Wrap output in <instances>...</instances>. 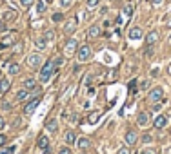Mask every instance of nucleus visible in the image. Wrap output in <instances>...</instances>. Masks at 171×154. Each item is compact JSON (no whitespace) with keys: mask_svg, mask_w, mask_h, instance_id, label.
Masks as SVG:
<instances>
[{"mask_svg":"<svg viewBox=\"0 0 171 154\" xmlns=\"http://www.w3.org/2000/svg\"><path fill=\"white\" fill-rule=\"evenodd\" d=\"M53 72H55V63H53V58H51V60H47L42 65V71H40V82L47 83L49 80H51Z\"/></svg>","mask_w":171,"mask_h":154,"instance_id":"obj_1","label":"nucleus"},{"mask_svg":"<svg viewBox=\"0 0 171 154\" xmlns=\"http://www.w3.org/2000/svg\"><path fill=\"white\" fill-rule=\"evenodd\" d=\"M91 47L87 45V44H84V45H80L78 49H76V60L80 62V63H84V62H87L89 58H91Z\"/></svg>","mask_w":171,"mask_h":154,"instance_id":"obj_2","label":"nucleus"},{"mask_svg":"<svg viewBox=\"0 0 171 154\" xmlns=\"http://www.w3.org/2000/svg\"><path fill=\"white\" fill-rule=\"evenodd\" d=\"M40 102H42V98L40 96H37V98H33V100H27V103L24 105V114H33L35 111H37V107L40 105Z\"/></svg>","mask_w":171,"mask_h":154,"instance_id":"obj_3","label":"nucleus"},{"mask_svg":"<svg viewBox=\"0 0 171 154\" xmlns=\"http://www.w3.org/2000/svg\"><path fill=\"white\" fill-rule=\"evenodd\" d=\"M27 65L31 67V69H38L40 65H42V56L38 54V53H33V54H29L27 56Z\"/></svg>","mask_w":171,"mask_h":154,"instance_id":"obj_4","label":"nucleus"},{"mask_svg":"<svg viewBox=\"0 0 171 154\" xmlns=\"http://www.w3.org/2000/svg\"><path fill=\"white\" fill-rule=\"evenodd\" d=\"M137 123L140 127H148L151 123V113L149 111H140L139 116H137Z\"/></svg>","mask_w":171,"mask_h":154,"instance_id":"obj_5","label":"nucleus"},{"mask_svg":"<svg viewBox=\"0 0 171 154\" xmlns=\"http://www.w3.org/2000/svg\"><path fill=\"white\" fill-rule=\"evenodd\" d=\"M124 140H126V143L131 147V145L137 143V140H139V134H137V131H133V129H129L128 133H126V136H124Z\"/></svg>","mask_w":171,"mask_h":154,"instance_id":"obj_6","label":"nucleus"},{"mask_svg":"<svg viewBox=\"0 0 171 154\" xmlns=\"http://www.w3.org/2000/svg\"><path fill=\"white\" fill-rule=\"evenodd\" d=\"M76 49H78V42H76L75 38L66 42V47H64L66 54H73V53H76Z\"/></svg>","mask_w":171,"mask_h":154,"instance_id":"obj_7","label":"nucleus"},{"mask_svg":"<svg viewBox=\"0 0 171 154\" xmlns=\"http://www.w3.org/2000/svg\"><path fill=\"white\" fill-rule=\"evenodd\" d=\"M162 94H164L162 87H153V89L149 91V100H151L153 103H155V102H159V100L162 98Z\"/></svg>","mask_w":171,"mask_h":154,"instance_id":"obj_8","label":"nucleus"},{"mask_svg":"<svg viewBox=\"0 0 171 154\" xmlns=\"http://www.w3.org/2000/svg\"><path fill=\"white\" fill-rule=\"evenodd\" d=\"M160 38V35H159V31H151L146 35V45H155L157 42Z\"/></svg>","mask_w":171,"mask_h":154,"instance_id":"obj_9","label":"nucleus"},{"mask_svg":"<svg viewBox=\"0 0 171 154\" xmlns=\"http://www.w3.org/2000/svg\"><path fill=\"white\" fill-rule=\"evenodd\" d=\"M128 36L131 38V40H140L142 36H144V33H142V29L140 27H131L128 33Z\"/></svg>","mask_w":171,"mask_h":154,"instance_id":"obj_10","label":"nucleus"},{"mask_svg":"<svg viewBox=\"0 0 171 154\" xmlns=\"http://www.w3.org/2000/svg\"><path fill=\"white\" fill-rule=\"evenodd\" d=\"M166 123H168V118H166L164 114H159V116L153 120V127H155V129H162V127H166Z\"/></svg>","mask_w":171,"mask_h":154,"instance_id":"obj_11","label":"nucleus"},{"mask_svg":"<svg viewBox=\"0 0 171 154\" xmlns=\"http://www.w3.org/2000/svg\"><path fill=\"white\" fill-rule=\"evenodd\" d=\"M76 147H78L80 151H87V149L91 147V142H89V138H86V136L78 138V140H76Z\"/></svg>","mask_w":171,"mask_h":154,"instance_id":"obj_12","label":"nucleus"},{"mask_svg":"<svg viewBox=\"0 0 171 154\" xmlns=\"http://www.w3.org/2000/svg\"><path fill=\"white\" fill-rule=\"evenodd\" d=\"M46 129H47L49 133L56 134V131H58V122H56V118H49V120L46 122Z\"/></svg>","mask_w":171,"mask_h":154,"instance_id":"obj_13","label":"nucleus"},{"mask_svg":"<svg viewBox=\"0 0 171 154\" xmlns=\"http://www.w3.org/2000/svg\"><path fill=\"white\" fill-rule=\"evenodd\" d=\"M64 140H66V143H67V145H75L78 138H76L75 131H67V133L64 134Z\"/></svg>","mask_w":171,"mask_h":154,"instance_id":"obj_14","label":"nucleus"},{"mask_svg":"<svg viewBox=\"0 0 171 154\" xmlns=\"http://www.w3.org/2000/svg\"><path fill=\"white\" fill-rule=\"evenodd\" d=\"M18 18V13L15 9H7L6 13H4V22H13Z\"/></svg>","mask_w":171,"mask_h":154,"instance_id":"obj_15","label":"nucleus"},{"mask_svg":"<svg viewBox=\"0 0 171 154\" xmlns=\"http://www.w3.org/2000/svg\"><path fill=\"white\" fill-rule=\"evenodd\" d=\"M100 116H102L100 111H93V113H89V116H87V123H89V125H95V123L100 120Z\"/></svg>","mask_w":171,"mask_h":154,"instance_id":"obj_16","label":"nucleus"},{"mask_svg":"<svg viewBox=\"0 0 171 154\" xmlns=\"http://www.w3.org/2000/svg\"><path fill=\"white\" fill-rule=\"evenodd\" d=\"M98 35H100V26H96V24L87 29V38H96Z\"/></svg>","mask_w":171,"mask_h":154,"instance_id":"obj_17","label":"nucleus"},{"mask_svg":"<svg viewBox=\"0 0 171 154\" xmlns=\"http://www.w3.org/2000/svg\"><path fill=\"white\" fill-rule=\"evenodd\" d=\"M9 87H11V82L7 78H0V92H2V94L9 91Z\"/></svg>","mask_w":171,"mask_h":154,"instance_id":"obj_18","label":"nucleus"},{"mask_svg":"<svg viewBox=\"0 0 171 154\" xmlns=\"http://www.w3.org/2000/svg\"><path fill=\"white\" fill-rule=\"evenodd\" d=\"M37 145H38V149H46L47 145H49V140H47V136H38V140H37Z\"/></svg>","mask_w":171,"mask_h":154,"instance_id":"obj_19","label":"nucleus"},{"mask_svg":"<svg viewBox=\"0 0 171 154\" xmlns=\"http://www.w3.org/2000/svg\"><path fill=\"white\" fill-rule=\"evenodd\" d=\"M76 29V20H71V22H67L64 26V33L66 35H69V33H73V31Z\"/></svg>","mask_w":171,"mask_h":154,"instance_id":"obj_20","label":"nucleus"},{"mask_svg":"<svg viewBox=\"0 0 171 154\" xmlns=\"http://www.w3.org/2000/svg\"><path fill=\"white\" fill-rule=\"evenodd\" d=\"M29 96H31V94H29V91H26V89H22V91H18V92H17V100H18V102L29 100Z\"/></svg>","mask_w":171,"mask_h":154,"instance_id":"obj_21","label":"nucleus"},{"mask_svg":"<svg viewBox=\"0 0 171 154\" xmlns=\"http://www.w3.org/2000/svg\"><path fill=\"white\" fill-rule=\"evenodd\" d=\"M7 71H9L11 76H13V74H18V72H20V65H18V63H9V65H7Z\"/></svg>","mask_w":171,"mask_h":154,"instance_id":"obj_22","label":"nucleus"},{"mask_svg":"<svg viewBox=\"0 0 171 154\" xmlns=\"http://www.w3.org/2000/svg\"><path fill=\"white\" fill-rule=\"evenodd\" d=\"M17 147L15 145H7V147H0V154H15Z\"/></svg>","mask_w":171,"mask_h":154,"instance_id":"obj_23","label":"nucleus"},{"mask_svg":"<svg viewBox=\"0 0 171 154\" xmlns=\"http://www.w3.org/2000/svg\"><path fill=\"white\" fill-rule=\"evenodd\" d=\"M35 45H37V49H46V45H47V40H46V38H37V40H35Z\"/></svg>","mask_w":171,"mask_h":154,"instance_id":"obj_24","label":"nucleus"},{"mask_svg":"<svg viewBox=\"0 0 171 154\" xmlns=\"http://www.w3.org/2000/svg\"><path fill=\"white\" fill-rule=\"evenodd\" d=\"M11 42H13V36H6V38H4V40L0 42V49H6V47H7V45H9Z\"/></svg>","mask_w":171,"mask_h":154,"instance_id":"obj_25","label":"nucleus"},{"mask_svg":"<svg viewBox=\"0 0 171 154\" xmlns=\"http://www.w3.org/2000/svg\"><path fill=\"white\" fill-rule=\"evenodd\" d=\"M24 87H26L27 91H31L33 87H35V80H33V78H26V80H24Z\"/></svg>","mask_w":171,"mask_h":154,"instance_id":"obj_26","label":"nucleus"},{"mask_svg":"<svg viewBox=\"0 0 171 154\" xmlns=\"http://www.w3.org/2000/svg\"><path fill=\"white\" fill-rule=\"evenodd\" d=\"M44 38H46V40H47V42H51V40H55V31H53V29L46 31V33H44Z\"/></svg>","mask_w":171,"mask_h":154,"instance_id":"obj_27","label":"nucleus"},{"mask_svg":"<svg viewBox=\"0 0 171 154\" xmlns=\"http://www.w3.org/2000/svg\"><path fill=\"white\" fill-rule=\"evenodd\" d=\"M124 15L131 18V15H133V4H128V6H124Z\"/></svg>","mask_w":171,"mask_h":154,"instance_id":"obj_28","label":"nucleus"},{"mask_svg":"<svg viewBox=\"0 0 171 154\" xmlns=\"http://www.w3.org/2000/svg\"><path fill=\"white\" fill-rule=\"evenodd\" d=\"M51 20H53L55 24H56V22H62V20H64V15H62V13H53Z\"/></svg>","mask_w":171,"mask_h":154,"instance_id":"obj_29","label":"nucleus"},{"mask_svg":"<svg viewBox=\"0 0 171 154\" xmlns=\"http://www.w3.org/2000/svg\"><path fill=\"white\" fill-rule=\"evenodd\" d=\"M33 4H35V0H20V6L22 7H26V9H29Z\"/></svg>","mask_w":171,"mask_h":154,"instance_id":"obj_30","label":"nucleus"},{"mask_svg":"<svg viewBox=\"0 0 171 154\" xmlns=\"http://www.w3.org/2000/svg\"><path fill=\"white\" fill-rule=\"evenodd\" d=\"M53 63H55V69L60 67V65L64 63V56H56V58H53Z\"/></svg>","mask_w":171,"mask_h":154,"instance_id":"obj_31","label":"nucleus"},{"mask_svg":"<svg viewBox=\"0 0 171 154\" xmlns=\"http://www.w3.org/2000/svg\"><path fill=\"white\" fill-rule=\"evenodd\" d=\"M128 89H129V92H133V94H135V92H137V80H131L129 85H128Z\"/></svg>","mask_w":171,"mask_h":154,"instance_id":"obj_32","label":"nucleus"},{"mask_svg":"<svg viewBox=\"0 0 171 154\" xmlns=\"http://www.w3.org/2000/svg\"><path fill=\"white\" fill-rule=\"evenodd\" d=\"M37 11L42 15L44 11H46V2H42V0H40V2H37Z\"/></svg>","mask_w":171,"mask_h":154,"instance_id":"obj_33","label":"nucleus"},{"mask_svg":"<svg viewBox=\"0 0 171 154\" xmlns=\"http://www.w3.org/2000/svg\"><path fill=\"white\" fill-rule=\"evenodd\" d=\"M86 4H87V7H89V9H93V7H96V6L100 4V0H87Z\"/></svg>","mask_w":171,"mask_h":154,"instance_id":"obj_34","label":"nucleus"},{"mask_svg":"<svg viewBox=\"0 0 171 154\" xmlns=\"http://www.w3.org/2000/svg\"><path fill=\"white\" fill-rule=\"evenodd\" d=\"M58 154H71V149H69L67 145H66V147H60V149H58Z\"/></svg>","mask_w":171,"mask_h":154,"instance_id":"obj_35","label":"nucleus"},{"mask_svg":"<svg viewBox=\"0 0 171 154\" xmlns=\"http://www.w3.org/2000/svg\"><path fill=\"white\" fill-rule=\"evenodd\" d=\"M117 154H131V149L129 147H120Z\"/></svg>","mask_w":171,"mask_h":154,"instance_id":"obj_36","label":"nucleus"},{"mask_svg":"<svg viewBox=\"0 0 171 154\" xmlns=\"http://www.w3.org/2000/svg\"><path fill=\"white\" fill-rule=\"evenodd\" d=\"M142 142H144V143H151V142H153V136H149V134H144V136H142Z\"/></svg>","mask_w":171,"mask_h":154,"instance_id":"obj_37","label":"nucleus"},{"mask_svg":"<svg viewBox=\"0 0 171 154\" xmlns=\"http://www.w3.org/2000/svg\"><path fill=\"white\" fill-rule=\"evenodd\" d=\"M71 4H73V0H60V6L62 7H69Z\"/></svg>","mask_w":171,"mask_h":154,"instance_id":"obj_38","label":"nucleus"},{"mask_svg":"<svg viewBox=\"0 0 171 154\" xmlns=\"http://www.w3.org/2000/svg\"><path fill=\"white\" fill-rule=\"evenodd\" d=\"M162 105L159 102H155V105H151V111H155V113H159V109H160Z\"/></svg>","mask_w":171,"mask_h":154,"instance_id":"obj_39","label":"nucleus"},{"mask_svg":"<svg viewBox=\"0 0 171 154\" xmlns=\"http://www.w3.org/2000/svg\"><path fill=\"white\" fill-rule=\"evenodd\" d=\"M2 109H4V111H11V103L9 102H4V103H2Z\"/></svg>","mask_w":171,"mask_h":154,"instance_id":"obj_40","label":"nucleus"},{"mask_svg":"<svg viewBox=\"0 0 171 154\" xmlns=\"http://www.w3.org/2000/svg\"><path fill=\"white\" fill-rule=\"evenodd\" d=\"M153 51H155V49H153V45H148V49H146V56H151Z\"/></svg>","mask_w":171,"mask_h":154,"instance_id":"obj_41","label":"nucleus"},{"mask_svg":"<svg viewBox=\"0 0 171 154\" xmlns=\"http://www.w3.org/2000/svg\"><path fill=\"white\" fill-rule=\"evenodd\" d=\"M144 154H159V151H157V149H146Z\"/></svg>","mask_w":171,"mask_h":154,"instance_id":"obj_42","label":"nucleus"},{"mask_svg":"<svg viewBox=\"0 0 171 154\" xmlns=\"http://www.w3.org/2000/svg\"><path fill=\"white\" fill-rule=\"evenodd\" d=\"M6 145V134H0V147Z\"/></svg>","mask_w":171,"mask_h":154,"instance_id":"obj_43","label":"nucleus"},{"mask_svg":"<svg viewBox=\"0 0 171 154\" xmlns=\"http://www.w3.org/2000/svg\"><path fill=\"white\" fill-rule=\"evenodd\" d=\"M149 87V82H142L140 83V91H144V89H148Z\"/></svg>","mask_w":171,"mask_h":154,"instance_id":"obj_44","label":"nucleus"},{"mask_svg":"<svg viewBox=\"0 0 171 154\" xmlns=\"http://www.w3.org/2000/svg\"><path fill=\"white\" fill-rule=\"evenodd\" d=\"M151 4H153V6H162L164 0H151Z\"/></svg>","mask_w":171,"mask_h":154,"instance_id":"obj_45","label":"nucleus"},{"mask_svg":"<svg viewBox=\"0 0 171 154\" xmlns=\"http://www.w3.org/2000/svg\"><path fill=\"white\" fill-rule=\"evenodd\" d=\"M4 127H6V120H4V118H2V116H0V131H2V129H4Z\"/></svg>","mask_w":171,"mask_h":154,"instance_id":"obj_46","label":"nucleus"},{"mask_svg":"<svg viewBox=\"0 0 171 154\" xmlns=\"http://www.w3.org/2000/svg\"><path fill=\"white\" fill-rule=\"evenodd\" d=\"M42 151H44V154H51V147L47 145V147H46V149H42Z\"/></svg>","mask_w":171,"mask_h":154,"instance_id":"obj_47","label":"nucleus"},{"mask_svg":"<svg viewBox=\"0 0 171 154\" xmlns=\"http://www.w3.org/2000/svg\"><path fill=\"white\" fill-rule=\"evenodd\" d=\"M69 122H76V114H75V113L69 116Z\"/></svg>","mask_w":171,"mask_h":154,"instance_id":"obj_48","label":"nucleus"},{"mask_svg":"<svg viewBox=\"0 0 171 154\" xmlns=\"http://www.w3.org/2000/svg\"><path fill=\"white\" fill-rule=\"evenodd\" d=\"M2 4H4V2H2V0H0V6H2Z\"/></svg>","mask_w":171,"mask_h":154,"instance_id":"obj_49","label":"nucleus"},{"mask_svg":"<svg viewBox=\"0 0 171 154\" xmlns=\"http://www.w3.org/2000/svg\"><path fill=\"white\" fill-rule=\"evenodd\" d=\"M0 76H2V74H0Z\"/></svg>","mask_w":171,"mask_h":154,"instance_id":"obj_50","label":"nucleus"}]
</instances>
